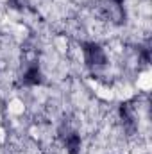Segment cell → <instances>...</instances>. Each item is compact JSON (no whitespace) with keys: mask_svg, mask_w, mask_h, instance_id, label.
<instances>
[{"mask_svg":"<svg viewBox=\"0 0 152 154\" xmlns=\"http://www.w3.org/2000/svg\"><path fill=\"white\" fill-rule=\"evenodd\" d=\"M109 2H113V4H116V5H120V4H122L123 0H109Z\"/></svg>","mask_w":152,"mask_h":154,"instance_id":"obj_1","label":"cell"}]
</instances>
